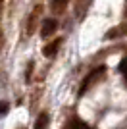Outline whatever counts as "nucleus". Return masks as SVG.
I'll return each mask as SVG.
<instances>
[{
    "mask_svg": "<svg viewBox=\"0 0 127 129\" xmlns=\"http://www.w3.org/2000/svg\"><path fill=\"white\" fill-rule=\"evenodd\" d=\"M102 73H104V68H96L94 71H90L89 75L85 77V81H83V83H81L79 94H85V92L89 91L90 87H92V85H94V83H96V81H98V79H100V77H102Z\"/></svg>",
    "mask_w": 127,
    "mask_h": 129,
    "instance_id": "1",
    "label": "nucleus"
},
{
    "mask_svg": "<svg viewBox=\"0 0 127 129\" xmlns=\"http://www.w3.org/2000/svg\"><path fill=\"white\" fill-rule=\"evenodd\" d=\"M41 35L42 37H50L56 29H58V21L54 19V17H48V19H44V21L41 23Z\"/></svg>",
    "mask_w": 127,
    "mask_h": 129,
    "instance_id": "2",
    "label": "nucleus"
},
{
    "mask_svg": "<svg viewBox=\"0 0 127 129\" xmlns=\"http://www.w3.org/2000/svg\"><path fill=\"white\" fill-rule=\"evenodd\" d=\"M60 44H62V39H56V41H52V43H48L46 46H44V56L46 58H54L56 56V52H58V48H60Z\"/></svg>",
    "mask_w": 127,
    "mask_h": 129,
    "instance_id": "3",
    "label": "nucleus"
},
{
    "mask_svg": "<svg viewBox=\"0 0 127 129\" xmlns=\"http://www.w3.org/2000/svg\"><path fill=\"white\" fill-rule=\"evenodd\" d=\"M48 121H50V118H48L46 112L39 114V118H37V121H35V127H33V129H46L48 127Z\"/></svg>",
    "mask_w": 127,
    "mask_h": 129,
    "instance_id": "4",
    "label": "nucleus"
},
{
    "mask_svg": "<svg viewBox=\"0 0 127 129\" xmlns=\"http://www.w3.org/2000/svg\"><path fill=\"white\" fill-rule=\"evenodd\" d=\"M68 2H69V0H52L50 6H52L54 12H64V10H66V6H68Z\"/></svg>",
    "mask_w": 127,
    "mask_h": 129,
    "instance_id": "5",
    "label": "nucleus"
},
{
    "mask_svg": "<svg viewBox=\"0 0 127 129\" xmlns=\"http://www.w3.org/2000/svg\"><path fill=\"white\" fill-rule=\"evenodd\" d=\"M68 127H69V129H92V127H89L87 123H83V121H81V119H77V118L71 119Z\"/></svg>",
    "mask_w": 127,
    "mask_h": 129,
    "instance_id": "6",
    "label": "nucleus"
},
{
    "mask_svg": "<svg viewBox=\"0 0 127 129\" xmlns=\"http://www.w3.org/2000/svg\"><path fill=\"white\" fill-rule=\"evenodd\" d=\"M117 35H127V25H119L117 29H112L106 37H108V39H114V37H117Z\"/></svg>",
    "mask_w": 127,
    "mask_h": 129,
    "instance_id": "7",
    "label": "nucleus"
},
{
    "mask_svg": "<svg viewBox=\"0 0 127 129\" xmlns=\"http://www.w3.org/2000/svg\"><path fill=\"white\" fill-rule=\"evenodd\" d=\"M119 71H121V75L127 79V58H123L121 62H119Z\"/></svg>",
    "mask_w": 127,
    "mask_h": 129,
    "instance_id": "8",
    "label": "nucleus"
},
{
    "mask_svg": "<svg viewBox=\"0 0 127 129\" xmlns=\"http://www.w3.org/2000/svg\"><path fill=\"white\" fill-rule=\"evenodd\" d=\"M6 112V104H0V114H4Z\"/></svg>",
    "mask_w": 127,
    "mask_h": 129,
    "instance_id": "9",
    "label": "nucleus"
}]
</instances>
